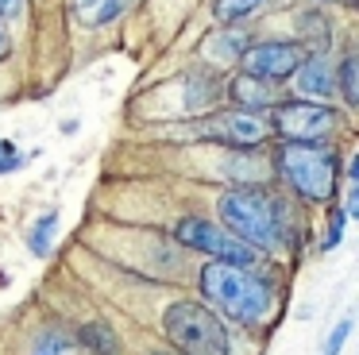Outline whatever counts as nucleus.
<instances>
[{"mask_svg":"<svg viewBox=\"0 0 359 355\" xmlns=\"http://www.w3.org/2000/svg\"><path fill=\"white\" fill-rule=\"evenodd\" d=\"M266 0H217V20L220 23H236V20H243V15H251V12H259Z\"/></svg>","mask_w":359,"mask_h":355,"instance_id":"f8f14e48","label":"nucleus"},{"mask_svg":"<svg viewBox=\"0 0 359 355\" xmlns=\"http://www.w3.org/2000/svg\"><path fill=\"white\" fill-rule=\"evenodd\" d=\"M8 51V35H4V23H0V54Z\"/></svg>","mask_w":359,"mask_h":355,"instance_id":"5701e85b","label":"nucleus"},{"mask_svg":"<svg viewBox=\"0 0 359 355\" xmlns=\"http://www.w3.org/2000/svg\"><path fill=\"white\" fill-rule=\"evenodd\" d=\"M20 4H24V0H0V15H12Z\"/></svg>","mask_w":359,"mask_h":355,"instance_id":"412c9836","label":"nucleus"},{"mask_svg":"<svg viewBox=\"0 0 359 355\" xmlns=\"http://www.w3.org/2000/svg\"><path fill=\"white\" fill-rule=\"evenodd\" d=\"M201 293L220 309L224 316L240 324H263L271 313V290L259 278H251L248 270L228 267V262H212L201 270Z\"/></svg>","mask_w":359,"mask_h":355,"instance_id":"f03ea898","label":"nucleus"},{"mask_svg":"<svg viewBox=\"0 0 359 355\" xmlns=\"http://www.w3.org/2000/svg\"><path fill=\"white\" fill-rule=\"evenodd\" d=\"M205 46H209V51L217 54L220 62H232V58H240V54H243V51H240V46H243L240 35H236V39H232V35H224V39L212 35V39H205Z\"/></svg>","mask_w":359,"mask_h":355,"instance_id":"2eb2a0df","label":"nucleus"},{"mask_svg":"<svg viewBox=\"0 0 359 355\" xmlns=\"http://www.w3.org/2000/svg\"><path fill=\"white\" fill-rule=\"evenodd\" d=\"M274 166H278V174L290 182V189H297L302 197H309V201H328L336 193V174H340L336 154L325 151V147H317V143H286V147H278Z\"/></svg>","mask_w":359,"mask_h":355,"instance_id":"20e7f679","label":"nucleus"},{"mask_svg":"<svg viewBox=\"0 0 359 355\" xmlns=\"http://www.w3.org/2000/svg\"><path fill=\"white\" fill-rule=\"evenodd\" d=\"M12 166H20V154L12 151L8 143H0V174H4V170H12Z\"/></svg>","mask_w":359,"mask_h":355,"instance_id":"6ab92c4d","label":"nucleus"},{"mask_svg":"<svg viewBox=\"0 0 359 355\" xmlns=\"http://www.w3.org/2000/svg\"><path fill=\"white\" fill-rule=\"evenodd\" d=\"M305 51L297 43H259L243 51V69L263 81H286L297 66H302Z\"/></svg>","mask_w":359,"mask_h":355,"instance_id":"0eeeda50","label":"nucleus"},{"mask_svg":"<svg viewBox=\"0 0 359 355\" xmlns=\"http://www.w3.org/2000/svg\"><path fill=\"white\" fill-rule=\"evenodd\" d=\"M220 220L248 247H282L286 243V208L274 193L243 185L220 197Z\"/></svg>","mask_w":359,"mask_h":355,"instance_id":"f257e3e1","label":"nucleus"},{"mask_svg":"<svg viewBox=\"0 0 359 355\" xmlns=\"http://www.w3.org/2000/svg\"><path fill=\"white\" fill-rule=\"evenodd\" d=\"M348 336H351V321H340L336 332H332V340L325 344V355H340V347L348 344Z\"/></svg>","mask_w":359,"mask_h":355,"instance_id":"a211bd4d","label":"nucleus"},{"mask_svg":"<svg viewBox=\"0 0 359 355\" xmlns=\"http://www.w3.org/2000/svg\"><path fill=\"white\" fill-rule=\"evenodd\" d=\"M86 340L97 347V355H116V340H112L109 332L101 328V324H93V328H86Z\"/></svg>","mask_w":359,"mask_h":355,"instance_id":"f3484780","label":"nucleus"},{"mask_svg":"<svg viewBox=\"0 0 359 355\" xmlns=\"http://www.w3.org/2000/svg\"><path fill=\"white\" fill-rule=\"evenodd\" d=\"M340 220H344V216H340V213H336V220H332V228H328V236H325V251H328V247H336V243H340Z\"/></svg>","mask_w":359,"mask_h":355,"instance_id":"aec40b11","label":"nucleus"},{"mask_svg":"<svg viewBox=\"0 0 359 355\" xmlns=\"http://www.w3.org/2000/svg\"><path fill=\"white\" fill-rule=\"evenodd\" d=\"M340 89H344V100L348 105H355L359 100V81H355V54H348L340 66Z\"/></svg>","mask_w":359,"mask_h":355,"instance_id":"dca6fc26","label":"nucleus"},{"mask_svg":"<svg viewBox=\"0 0 359 355\" xmlns=\"http://www.w3.org/2000/svg\"><path fill=\"white\" fill-rule=\"evenodd\" d=\"M174 236H178L186 247H197V251L212 255L217 262H228V267H240V270L255 267V247H248L243 239H236L228 228H220V224H212V220L186 216Z\"/></svg>","mask_w":359,"mask_h":355,"instance_id":"39448f33","label":"nucleus"},{"mask_svg":"<svg viewBox=\"0 0 359 355\" xmlns=\"http://www.w3.org/2000/svg\"><path fill=\"white\" fill-rule=\"evenodd\" d=\"M197 135L212 139V143H224V147H251L266 135V123L251 112H220L212 120H205L197 128Z\"/></svg>","mask_w":359,"mask_h":355,"instance_id":"6e6552de","label":"nucleus"},{"mask_svg":"<svg viewBox=\"0 0 359 355\" xmlns=\"http://www.w3.org/2000/svg\"><path fill=\"white\" fill-rule=\"evenodd\" d=\"M332 108L309 105V100H286L274 108V131L286 135L290 143H320L332 131Z\"/></svg>","mask_w":359,"mask_h":355,"instance_id":"423d86ee","label":"nucleus"},{"mask_svg":"<svg viewBox=\"0 0 359 355\" xmlns=\"http://www.w3.org/2000/svg\"><path fill=\"white\" fill-rule=\"evenodd\" d=\"M55 224H58V213H47L32 232V251L35 255H47L50 251V236H55Z\"/></svg>","mask_w":359,"mask_h":355,"instance_id":"4468645a","label":"nucleus"},{"mask_svg":"<svg viewBox=\"0 0 359 355\" xmlns=\"http://www.w3.org/2000/svg\"><path fill=\"white\" fill-rule=\"evenodd\" d=\"M228 93H232V100L240 108H266L274 105V81H263V77H251V74H240L232 77V85H228Z\"/></svg>","mask_w":359,"mask_h":355,"instance_id":"9d476101","label":"nucleus"},{"mask_svg":"<svg viewBox=\"0 0 359 355\" xmlns=\"http://www.w3.org/2000/svg\"><path fill=\"white\" fill-rule=\"evenodd\" d=\"M290 77H294L297 93H305V97H313V100H328L336 93V74H332V66H328L325 54L302 58V66H297Z\"/></svg>","mask_w":359,"mask_h":355,"instance_id":"1a4fd4ad","label":"nucleus"},{"mask_svg":"<svg viewBox=\"0 0 359 355\" xmlns=\"http://www.w3.org/2000/svg\"><path fill=\"white\" fill-rule=\"evenodd\" d=\"M163 332L182 355H228V328L212 309L197 301H174L163 316Z\"/></svg>","mask_w":359,"mask_h":355,"instance_id":"7ed1b4c3","label":"nucleus"},{"mask_svg":"<svg viewBox=\"0 0 359 355\" xmlns=\"http://www.w3.org/2000/svg\"><path fill=\"white\" fill-rule=\"evenodd\" d=\"M35 355H66V351H62V344H58V340H55V344H50V347H43V351H35Z\"/></svg>","mask_w":359,"mask_h":355,"instance_id":"4be33fe9","label":"nucleus"},{"mask_svg":"<svg viewBox=\"0 0 359 355\" xmlns=\"http://www.w3.org/2000/svg\"><path fill=\"white\" fill-rule=\"evenodd\" d=\"M328 39H332L328 20H320L317 12L297 15V46H302V51H320V46H328Z\"/></svg>","mask_w":359,"mask_h":355,"instance_id":"9b49d317","label":"nucleus"},{"mask_svg":"<svg viewBox=\"0 0 359 355\" xmlns=\"http://www.w3.org/2000/svg\"><path fill=\"white\" fill-rule=\"evenodd\" d=\"M78 8L86 12L89 23H109L120 12V0H78Z\"/></svg>","mask_w":359,"mask_h":355,"instance_id":"ddd939ff","label":"nucleus"},{"mask_svg":"<svg viewBox=\"0 0 359 355\" xmlns=\"http://www.w3.org/2000/svg\"><path fill=\"white\" fill-rule=\"evenodd\" d=\"M151 355H174V351H151Z\"/></svg>","mask_w":359,"mask_h":355,"instance_id":"b1692460","label":"nucleus"}]
</instances>
